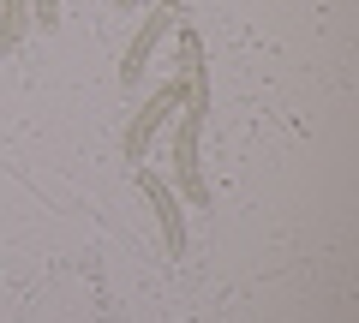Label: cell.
<instances>
[{
  "label": "cell",
  "mask_w": 359,
  "mask_h": 323,
  "mask_svg": "<svg viewBox=\"0 0 359 323\" xmlns=\"http://www.w3.org/2000/svg\"><path fill=\"white\" fill-rule=\"evenodd\" d=\"M180 102H186V78L168 72V84H156L150 96H144V108L126 120V132H120V150H126V162H144L156 144V132L168 126V114H180Z\"/></svg>",
  "instance_id": "6da1fadb"
},
{
  "label": "cell",
  "mask_w": 359,
  "mask_h": 323,
  "mask_svg": "<svg viewBox=\"0 0 359 323\" xmlns=\"http://www.w3.org/2000/svg\"><path fill=\"white\" fill-rule=\"evenodd\" d=\"M138 192H144V204L156 209V228H162V252H168V263L186 258V204H180V192L162 180V174H150V168H138Z\"/></svg>",
  "instance_id": "7a4b0ae2"
},
{
  "label": "cell",
  "mask_w": 359,
  "mask_h": 323,
  "mask_svg": "<svg viewBox=\"0 0 359 323\" xmlns=\"http://www.w3.org/2000/svg\"><path fill=\"white\" fill-rule=\"evenodd\" d=\"M198 138H204V120H192V114H180V126H174V180H180V204H192V209H204L210 204V186H204V168H198Z\"/></svg>",
  "instance_id": "3957f363"
},
{
  "label": "cell",
  "mask_w": 359,
  "mask_h": 323,
  "mask_svg": "<svg viewBox=\"0 0 359 323\" xmlns=\"http://www.w3.org/2000/svg\"><path fill=\"white\" fill-rule=\"evenodd\" d=\"M174 25H180V13H168L162 0H156L150 13H144V25L132 30L126 54H120V84H138V78H144V66H150V54H156V42H162Z\"/></svg>",
  "instance_id": "277c9868"
},
{
  "label": "cell",
  "mask_w": 359,
  "mask_h": 323,
  "mask_svg": "<svg viewBox=\"0 0 359 323\" xmlns=\"http://www.w3.org/2000/svg\"><path fill=\"white\" fill-rule=\"evenodd\" d=\"M30 30V0H0V54H18Z\"/></svg>",
  "instance_id": "5b68a950"
},
{
  "label": "cell",
  "mask_w": 359,
  "mask_h": 323,
  "mask_svg": "<svg viewBox=\"0 0 359 323\" xmlns=\"http://www.w3.org/2000/svg\"><path fill=\"white\" fill-rule=\"evenodd\" d=\"M30 25L54 30V25H60V0H30Z\"/></svg>",
  "instance_id": "8992f818"
},
{
  "label": "cell",
  "mask_w": 359,
  "mask_h": 323,
  "mask_svg": "<svg viewBox=\"0 0 359 323\" xmlns=\"http://www.w3.org/2000/svg\"><path fill=\"white\" fill-rule=\"evenodd\" d=\"M162 6H168V13H180V18H186V0H162Z\"/></svg>",
  "instance_id": "52a82bcc"
},
{
  "label": "cell",
  "mask_w": 359,
  "mask_h": 323,
  "mask_svg": "<svg viewBox=\"0 0 359 323\" xmlns=\"http://www.w3.org/2000/svg\"><path fill=\"white\" fill-rule=\"evenodd\" d=\"M114 6H120V13H132V6H138V0H114Z\"/></svg>",
  "instance_id": "ba28073f"
}]
</instances>
